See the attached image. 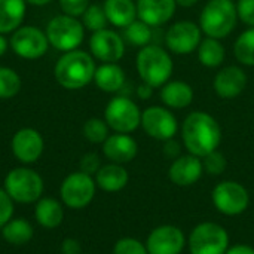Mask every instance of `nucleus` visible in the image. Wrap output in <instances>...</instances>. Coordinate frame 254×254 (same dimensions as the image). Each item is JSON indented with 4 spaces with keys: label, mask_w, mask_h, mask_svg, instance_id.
<instances>
[{
    "label": "nucleus",
    "mask_w": 254,
    "mask_h": 254,
    "mask_svg": "<svg viewBox=\"0 0 254 254\" xmlns=\"http://www.w3.org/2000/svg\"><path fill=\"white\" fill-rule=\"evenodd\" d=\"M61 253L63 254H82V246L76 238H65L61 243Z\"/></svg>",
    "instance_id": "nucleus-41"
},
{
    "label": "nucleus",
    "mask_w": 254,
    "mask_h": 254,
    "mask_svg": "<svg viewBox=\"0 0 254 254\" xmlns=\"http://www.w3.org/2000/svg\"><path fill=\"white\" fill-rule=\"evenodd\" d=\"M104 119L115 132L131 134L141 125V112L131 98L118 95L107 103Z\"/></svg>",
    "instance_id": "nucleus-7"
},
{
    "label": "nucleus",
    "mask_w": 254,
    "mask_h": 254,
    "mask_svg": "<svg viewBox=\"0 0 254 254\" xmlns=\"http://www.w3.org/2000/svg\"><path fill=\"white\" fill-rule=\"evenodd\" d=\"M202 40V30L192 21H179L173 24L165 34L168 51L177 55H188L198 49Z\"/></svg>",
    "instance_id": "nucleus-12"
},
{
    "label": "nucleus",
    "mask_w": 254,
    "mask_h": 254,
    "mask_svg": "<svg viewBox=\"0 0 254 254\" xmlns=\"http://www.w3.org/2000/svg\"><path fill=\"white\" fill-rule=\"evenodd\" d=\"M21 77L15 70L9 67H0V100L15 97L21 91Z\"/></svg>",
    "instance_id": "nucleus-31"
},
{
    "label": "nucleus",
    "mask_w": 254,
    "mask_h": 254,
    "mask_svg": "<svg viewBox=\"0 0 254 254\" xmlns=\"http://www.w3.org/2000/svg\"><path fill=\"white\" fill-rule=\"evenodd\" d=\"M113 254H149L144 244L134 238H122L119 240L115 247Z\"/></svg>",
    "instance_id": "nucleus-35"
},
{
    "label": "nucleus",
    "mask_w": 254,
    "mask_h": 254,
    "mask_svg": "<svg viewBox=\"0 0 254 254\" xmlns=\"http://www.w3.org/2000/svg\"><path fill=\"white\" fill-rule=\"evenodd\" d=\"M237 12L238 19L249 27H254V0H238Z\"/></svg>",
    "instance_id": "nucleus-38"
},
{
    "label": "nucleus",
    "mask_w": 254,
    "mask_h": 254,
    "mask_svg": "<svg viewBox=\"0 0 254 254\" xmlns=\"http://www.w3.org/2000/svg\"><path fill=\"white\" fill-rule=\"evenodd\" d=\"M225 254H254V249L246 244H237L231 249H228V252Z\"/></svg>",
    "instance_id": "nucleus-42"
},
{
    "label": "nucleus",
    "mask_w": 254,
    "mask_h": 254,
    "mask_svg": "<svg viewBox=\"0 0 254 254\" xmlns=\"http://www.w3.org/2000/svg\"><path fill=\"white\" fill-rule=\"evenodd\" d=\"M61 10L70 16H82L89 6V0H58Z\"/></svg>",
    "instance_id": "nucleus-36"
},
{
    "label": "nucleus",
    "mask_w": 254,
    "mask_h": 254,
    "mask_svg": "<svg viewBox=\"0 0 254 254\" xmlns=\"http://www.w3.org/2000/svg\"><path fill=\"white\" fill-rule=\"evenodd\" d=\"M10 149L13 156L22 164L36 162L45 149V141L42 134L34 128L18 129L10 141Z\"/></svg>",
    "instance_id": "nucleus-15"
},
{
    "label": "nucleus",
    "mask_w": 254,
    "mask_h": 254,
    "mask_svg": "<svg viewBox=\"0 0 254 254\" xmlns=\"http://www.w3.org/2000/svg\"><path fill=\"white\" fill-rule=\"evenodd\" d=\"M249 77L246 71L238 65H228L217 71L213 80L214 92L223 100H232L241 95L246 89Z\"/></svg>",
    "instance_id": "nucleus-17"
},
{
    "label": "nucleus",
    "mask_w": 254,
    "mask_h": 254,
    "mask_svg": "<svg viewBox=\"0 0 254 254\" xmlns=\"http://www.w3.org/2000/svg\"><path fill=\"white\" fill-rule=\"evenodd\" d=\"M25 0H0V34L15 31L25 16Z\"/></svg>",
    "instance_id": "nucleus-26"
},
{
    "label": "nucleus",
    "mask_w": 254,
    "mask_h": 254,
    "mask_svg": "<svg viewBox=\"0 0 254 254\" xmlns=\"http://www.w3.org/2000/svg\"><path fill=\"white\" fill-rule=\"evenodd\" d=\"M193 88L185 80H168L161 86V100L170 109H185L193 101Z\"/></svg>",
    "instance_id": "nucleus-21"
},
{
    "label": "nucleus",
    "mask_w": 254,
    "mask_h": 254,
    "mask_svg": "<svg viewBox=\"0 0 254 254\" xmlns=\"http://www.w3.org/2000/svg\"><path fill=\"white\" fill-rule=\"evenodd\" d=\"M13 216V201L4 189L0 188V229Z\"/></svg>",
    "instance_id": "nucleus-37"
},
{
    "label": "nucleus",
    "mask_w": 254,
    "mask_h": 254,
    "mask_svg": "<svg viewBox=\"0 0 254 254\" xmlns=\"http://www.w3.org/2000/svg\"><path fill=\"white\" fill-rule=\"evenodd\" d=\"M199 0H176L177 6H182V7H192L198 3Z\"/></svg>",
    "instance_id": "nucleus-44"
},
{
    "label": "nucleus",
    "mask_w": 254,
    "mask_h": 254,
    "mask_svg": "<svg viewBox=\"0 0 254 254\" xmlns=\"http://www.w3.org/2000/svg\"><path fill=\"white\" fill-rule=\"evenodd\" d=\"M153 27H150L149 24H146L141 19H135L134 22H131L128 27H125V39L134 45V46H147L150 45L152 36H153Z\"/></svg>",
    "instance_id": "nucleus-30"
},
{
    "label": "nucleus",
    "mask_w": 254,
    "mask_h": 254,
    "mask_svg": "<svg viewBox=\"0 0 254 254\" xmlns=\"http://www.w3.org/2000/svg\"><path fill=\"white\" fill-rule=\"evenodd\" d=\"M137 16L150 27L168 22L176 12V0H137Z\"/></svg>",
    "instance_id": "nucleus-19"
},
{
    "label": "nucleus",
    "mask_w": 254,
    "mask_h": 254,
    "mask_svg": "<svg viewBox=\"0 0 254 254\" xmlns=\"http://www.w3.org/2000/svg\"><path fill=\"white\" fill-rule=\"evenodd\" d=\"M83 135L89 143L103 144L109 137V125L103 119L91 118L83 125Z\"/></svg>",
    "instance_id": "nucleus-33"
},
{
    "label": "nucleus",
    "mask_w": 254,
    "mask_h": 254,
    "mask_svg": "<svg viewBox=\"0 0 254 254\" xmlns=\"http://www.w3.org/2000/svg\"><path fill=\"white\" fill-rule=\"evenodd\" d=\"M234 54L241 64L254 67V27L238 36L234 45Z\"/></svg>",
    "instance_id": "nucleus-29"
},
{
    "label": "nucleus",
    "mask_w": 254,
    "mask_h": 254,
    "mask_svg": "<svg viewBox=\"0 0 254 254\" xmlns=\"http://www.w3.org/2000/svg\"><path fill=\"white\" fill-rule=\"evenodd\" d=\"M49 42L46 33L33 25H22L16 28L10 37L12 51L24 60H37L48 51Z\"/></svg>",
    "instance_id": "nucleus-10"
},
{
    "label": "nucleus",
    "mask_w": 254,
    "mask_h": 254,
    "mask_svg": "<svg viewBox=\"0 0 254 254\" xmlns=\"http://www.w3.org/2000/svg\"><path fill=\"white\" fill-rule=\"evenodd\" d=\"M85 36L83 24L70 15L54 16L46 27V37L49 45L61 52H70L80 46Z\"/></svg>",
    "instance_id": "nucleus-6"
},
{
    "label": "nucleus",
    "mask_w": 254,
    "mask_h": 254,
    "mask_svg": "<svg viewBox=\"0 0 254 254\" xmlns=\"http://www.w3.org/2000/svg\"><path fill=\"white\" fill-rule=\"evenodd\" d=\"M109 19L106 16L104 7L98 6V4H89L88 9L85 10V13L82 15V24L85 28H88L89 31L95 33L100 30H104L107 25Z\"/></svg>",
    "instance_id": "nucleus-32"
},
{
    "label": "nucleus",
    "mask_w": 254,
    "mask_h": 254,
    "mask_svg": "<svg viewBox=\"0 0 254 254\" xmlns=\"http://www.w3.org/2000/svg\"><path fill=\"white\" fill-rule=\"evenodd\" d=\"M128 180H129L128 171L121 164H115V162L101 165V168L95 174L97 186L106 192L122 190L128 185Z\"/></svg>",
    "instance_id": "nucleus-22"
},
{
    "label": "nucleus",
    "mask_w": 254,
    "mask_h": 254,
    "mask_svg": "<svg viewBox=\"0 0 254 254\" xmlns=\"http://www.w3.org/2000/svg\"><path fill=\"white\" fill-rule=\"evenodd\" d=\"M138 152L137 141L129 134L116 132L109 135L107 140L103 143V153L106 158L115 164H127L131 162Z\"/></svg>",
    "instance_id": "nucleus-20"
},
{
    "label": "nucleus",
    "mask_w": 254,
    "mask_h": 254,
    "mask_svg": "<svg viewBox=\"0 0 254 254\" xmlns=\"http://www.w3.org/2000/svg\"><path fill=\"white\" fill-rule=\"evenodd\" d=\"M164 155L168 158V159H177L179 156H182V146L177 140L174 138H170L164 143Z\"/></svg>",
    "instance_id": "nucleus-40"
},
{
    "label": "nucleus",
    "mask_w": 254,
    "mask_h": 254,
    "mask_svg": "<svg viewBox=\"0 0 254 254\" xmlns=\"http://www.w3.org/2000/svg\"><path fill=\"white\" fill-rule=\"evenodd\" d=\"M43 179L31 168L18 167L10 170L3 182V189L19 204L37 202L43 195Z\"/></svg>",
    "instance_id": "nucleus-5"
},
{
    "label": "nucleus",
    "mask_w": 254,
    "mask_h": 254,
    "mask_svg": "<svg viewBox=\"0 0 254 254\" xmlns=\"http://www.w3.org/2000/svg\"><path fill=\"white\" fill-rule=\"evenodd\" d=\"M135 65L141 82L155 89L164 86L170 80L174 68L168 51L158 45L143 46L137 54Z\"/></svg>",
    "instance_id": "nucleus-3"
},
{
    "label": "nucleus",
    "mask_w": 254,
    "mask_h": 254,
    "mask_svg": "<svg viewBox=\"0 0 254 254\" xmlns=\"http://www.w3.org/2000/svg\"><path fill=\"white\" fill-rule=\"evenodd\" d=\"M25 1L30 4H34V6H45V4L51 3L52 0H25Z\"/></svg>",
    "instance_id": "nucleus-46"
},
{
    "label": "nucleus",
    "mask_w": 254,
    "mask_h": 254,
    "mask_svg": "<svg viewBox=\"0 0 254 254\" xmlns=\"http://www.w3.org/2000/svg\"><path fill=\"white\" fill-rule=\"evenodd\" d=\"M229 249V237L217 223H201L189 237L190 254H225Z\"/></svg>",
    "instance_id": "nucleus-8"
},
{
    "label": "nucleus",
    "mask_w": 254,
    "mask_h": 254,
    "mask_svg": "<svg viewBox=\"0 0 254 254\" xmlns=\"http://www.w3.org/2000/svg\"><path fill=\"white\" fill-rule=\"evenodd\" d=\"M202 173H204V167L201 158L189 153V155H182L173 161L168 170V177L174 185L186 188L195 185L201 179Z\"/></svg>",
    "instance_id": "nucleus-18"
},
{
    "label": "nucleus",
    "mask_w": 254,
    "mask_h": 254,
    "mask_svg": "<svg viewBox=\"0 0 254 254\" xmlns=\"http://www.w3.org/2000/svg\"><path fill=\"white\" fill-rule=\"evenodd\" d=\"M237 22L238 12L232 0H210L199 15L202 33L219 40L228 37L235 30Z\"/></svg>",
    "instance_id": "nucleus-4"
},
{
    "label": "nucleus",
    "mask_w": 254,
    "mask_h": 254,
    "mask_svg": "<svg viewBox=\"0 0 254 254\" xmlns=\"http://www.w3.org/2000/svg\"><path fill=\"white\" fill-rule=\"evenodd\" d=\"M196 51H198L199 63L208 68L219 67L225 61V57H226V51H225V46L222 45V42L219 39L208 37V36L201 40Z\"/></svg>",
    "instance_id": "nucleus-28"
},
{
    "label": "nucleus",
    "mask_w": 254,
    "mask_h": 254,
    "mask_svg": "<svg viewBox=\"0 0 254 254\" xmlns=\"http://www.w3.org/2000/svg\"><path fill=\"white\" fill-rule=\"evenodd\" d=\"M89 49L92 57L101 63H118L125 54V43L116 31L104 28L92 33Z\"/></svg>",
    "instance_id": "nucleus-14"
},
{
    "label": "nucleus",
    "mask_w": 254,
    "mask_h": 254,
    "mask_svg": "<svg viewBox=\"0 0 254 254\" xmlns=\"http://www.w3.org/2000/svg\"><path fill=\"white\" fill-rule=\"evenodd\" d=\"M183 232L171 225L153 229L147 238L146 249L149 254H180L185 249Z\"/></svg>",
    "instance_id": "nucleus-16"
},
{
    "label": "nucleus",
    "mask_w": 254,
    "mask_h": 254,
    "mask_svg": "<svg viewBox=\"0 0 254 254\" xmlns=\"http://www.w3.org/2000/svg\"><path fill=\"white\" fill-rule=\"evenodd\" d=\"M34 217H36V222L42 228L55 229L64 220V210H63V205L57 199L45 196L36 202Z\"/></svg>",
    "instance_id": "nucleus-24"
},
{
    "label": "nucleus",
    "mask_w": 254,
    "mask_h": 254,
    "mask_svg": "<svg viewBox=\"0 0 254 254\" xmlns=\"http://www.w3.org/2000/svg\"><path fill=\"white\" fill-rule=\"evenodd\" d=\"M153 89H155V88L149 86L147 83H141V85L137 88V94H138V97H140L141 100H147V98H150V97H152Z\"/></svg>",
    "instance_id": "nucleus-43"
},
{
    "label": "nucleus",
    "mask_w": 254,
    "mask_h": 254,
    "mask_svg": "<svg viewBox=\"0 0 254 254\" xmlns=\"http://www.w3.org/2000/svg\"><path fill=\"white\" fill-rule=\"evenodd\" d=\"M101 168V159L97 153H86L82 156L80 159V171L89 176H94L98 173V170Z\"/></svg>",
    "instance_id": "nucleus-39"
},
{
    "label": "nucleus",
    "mask_w": 254,
    "mask_h": 254,
    "mask_svg": "<svg viewBox=\"0 0 254 254\" xmlns=\"http://www.w3.org/2000/svg\"><path fill=\"white\" fill-rule=\"evenodd\" d=\"M201 159H202L204 171H207L211 176H219V174L225 173L226 165H228V161H226L225 155L220 153V152H217V150L208 153L207 156H204Z\"/></svg>",
    "instance_id": "nucleus-34"
},
{
    "label": "nucleus",
    "mask_w": 254,
    "mask_h": 254,
    "mask_svg": "<svg viewBox=\"0 0 254 254\" xmlns=\"http://www.w3.org/2000/svg\"><path fill=\"white\" fill-rule=\"evenodd\" d=\"M182 137L185 147L190 155L204 158L217 150L222 141V128L211 115L205 112H192L183 122Z\"/></svg>",
    "instance_id": "nucleus-1"
},
{
    "label": "nucleus",
    "mask_w": 254,
    "mask_h": 254,
    "mask_svg": "<svg viewBox=\"0 0 254 254\" xmlns=\"http://www.w3.org/2000/svg\"><path fill=\"white\" fill-rule=\"evenodd\" d=\"M7 40H6V37L3 36V34H0V57H3L4 55V52L7 51Z\"/></svg>",
    "instance_id": "nucleus-45"
},
{
    "label": "nucleus",
    "mask_w": 254,
    "mask_h": 254,
    "mask_svg": "<svg viewBox=\"0 0 254 254\" xmlns=\"http://www.w3.org/2000/svg\"><path fill=\"white\" fill-rule=\"evenodd\" d=\"M103 7L109 22L115 27L125 28L137 19V6L132 0H106Z\"/></svg>",
    "instance_id": "nucleus-25"
},
{
    "label": "nucleus",
    "mask_w": 254,
    "mask_h": 254,
    "mask_svg": "<svg viewBox=\"0 0 254 254\" xmlns=\"http://www.w3.org/2000/svg\"><path fill=\"white\" fill-rule=\"evenodd\" d=\"M94 82L104 92H118L125 85V71L118 63H103L95 68Z\"/></svg>",
    "instance_id": "nucleus-23"
},
{
    "label": "nucleus",
    "mask_w": 254,
    "mask_h": 254,
    "mask_svg": "<svg viewBox=\"0 0 254 254\" xmlns=\"http://www.w3.org/2000/svg\"><path fill=\"white\" fill-rule=\"evenodd\" d=\"M141 127L147 135L159 141L173 138L179 129L177 119L171 110L159 106H152L141 112Z\"/></svg>",
    "instance_id": "nucleus-13"
},
{
    "label": "nucleus",
    "mask_w": 254,
    "mask_h": 254,
    "mask_svg": "<svg viewBox=\"0 0 254 254\" xmlns=\"http://www.w3.org/2000/svg\"><path fill=\"white\" fill-rule=\"evenodd\" d=\"M95 63L91 54L85 51H70L57 61L54 74L57 82L65 89H80L94 80Z\"/></svg>",
    "instance_id": "nucleus-2"
},
{
    "label": "nucleus",
    "mask_w": 254,
    "mask_h": 254,
    "mask_svg": "<svg viewBox=\"0 0 254 254\" xmlns=\"http://www.w3.org/2000/svg\"><path fill=\"white\" fill-rule=\"evenodd\" d=\"M1 237L3 240L10 246H24L30 243L34 237L33 225L27 219H10L3 228H1Z\"/></svg>",
    "instance_id": "nucleus-27"
},
{
    "label": "nucleus",
    "mask_w": 254,
    "mask_h": 254,
    "mask_svg": "<svg viewBox=\"0 0 254 254\" xmlns=\"http://www.w3.org/2000/svg\"><path fill=\"white\" fill-rule=\"evenodd\" d=\"M97 183L92 176L82 171L71 173L64 179L60 188L63 202L71 210H80L88 207L95 196Z\"/></svg>",
    "instance_id": "nucleus-9"
},
{
    "label": "nucleus",
    "mask_w": 254,
    "mask_h": 254,
    "mask_svg": "<svg viewBox=\"0 0 254 254\" xmlns=\"http://www.w3.org/2000/svg\"><path fill=\"white\" fill-rule=\"evenodd\" d=\"M214 207L226 216H238L244 213L250 204L247 189L232 180L219 183L213 190Z\"/></svg>",
    "instance_id": "nucleus-11"
}]
</instances>
